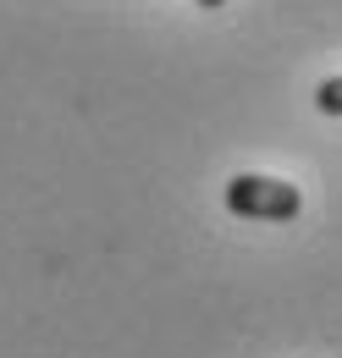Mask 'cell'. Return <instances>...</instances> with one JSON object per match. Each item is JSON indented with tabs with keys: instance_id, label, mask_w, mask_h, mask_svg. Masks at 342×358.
Instances as JSON below:
<instances>
[{
	"instance_id": "1",
	"label": "cell",
	"mask_w": 342,
	"mask_h": 358,
	"mask_svg": "<svg viewBox=\"0 0 342 358\" xmlns=\"http://www.w3.org/2000/svg\"><path fill=\"white\" fill-rule=\"evenodd\" d=\"M226 210L243 215V221H293L303 210V193L282 177H259V171H238L226 182Z\"/></svg>"
},
{
	"instance_id": "2",
	"label": "cell",
	"mask_w": 342,
	"mask_h": 358,
	"mask_svg": "<svg viewBox=\"0 0 342 358\" xmlns=\"http://www.w3.org/2000/svg\"><path fill=\"white\" fill-rule=\"evenodd\" d=\"M315 105H320V116H342V78H326L315 89Z\"/></svg>"
},
{
	"instance_id": "3",
	"label": "cell",
	"mask_w": 342,
	"mask_h": 358,
	"mask_svg": "<svg viewBox=\"0 0 342 358\" xmlns=\"http://www.w3.org/2000/svg\"><path fill=\"white\" fill-rule=\"evenodd\" d=\"M199 6H205V11H215V6H226V0H199Z\"/></svg>"
}]
</instances>
